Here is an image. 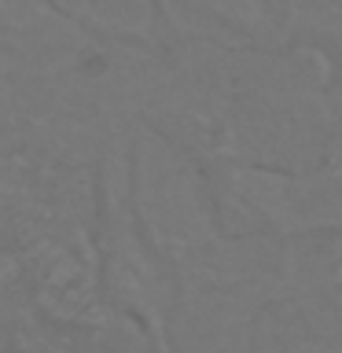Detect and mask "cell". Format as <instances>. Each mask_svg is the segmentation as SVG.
I'll return each instance as SVG.
<instances>
[{"instance_id": "obj_1", "label": "cell", "mask_w": 342, "mask_h": 353, "mask_svg": "<svg viewBox=\"0 0 342 353\" xmlns=\"http://www.w3.org/2000/svg\"><path fill=\"white\" fill-rule=\"evenodd\" d=\"M132 110L203 165L313 170L331 154L335 59L305 44L214 48L170 41L137 52Z\"/></svg>"}, {"instance_id": "obj_2", "label": "cell", "mask_w": 342, "mask_h": 353, "mask_svg": "<svg viewBox=\"0 0 342 353\" xmlns=\"http://www.w3.org/2000/svg\"><path fill=\"white\" fill-rule=\"evenodd\" d=\"M225 232L265 243H309L342 232V170L320 162L313 170H272L247 162L203 165Z\"/></svg>"}, {"instance_id": "obj_3", "label": "cell", "mask_w": 342, "mask_h": 353, "mask_svg": "<svg viewBox=\"0 0 342 353\" xmlns=\"http://www.w3.org/2000/svg\"><path fill=\"white\" fill-rule=\"evenodd\" d=\"M118 44H103L63 19L48 0H0V103H37L107 74Z\"/></svg>"}, {"instance_id": "obj_7", "label": "cell", "mask_w": 342, "mask_h": 353, "mask_svg": "<svg viewBox=\"0 0 342 353\" xmlns=\"http://www.w3.org/2000/svg\"><path fill=\"white\" fill-rule=\"evenodd\" d=\"M331 162L342 170V63H335V132H331ZM309 272L320 283V291L331 294L342 305V232L331 239H316L309 247Z\"/></svg>"}, {"instance_id": "obj_6", "label": "cell", "mask_w": 342, "mask_h": 353, "mask_svg": "<svg viewBox=\"0 0 342 353\" xmlns=\"http://www.w3.org/2000/svg\"><path fill=\"white\" fill-rule=\"evenodd\" d=\"M291 44H305L342 63V0H287Z\"/></svg>"}, {"instance_id": "obj_5", "label": "cell", "mask_w": 342, "mask_h": 353, "mask_svg": "<svg viewBox=\"0 0 342 353\" xmlns=\"http://www.w3.org/2000/svg\"><path fill=\"white\" fill-rule=\"evenodd\" d=\"M48 4L103 44L162 48L173 41L154 0H48Z\"/></svg>"}, {"instance_id": "obj_4", "label": "cell", "mask_w": 342, "mask_h": 353, "mask_svg": "<svg viewBox=\"0 0 342 353\" xmlns=\"http://www.w3.org/2000/svg\"><path fill=\"white\" fill-rule=\"evenodd\" d=\"M173 41L214 48H287V0H154Z\"/></svg>"}]
</instances>
